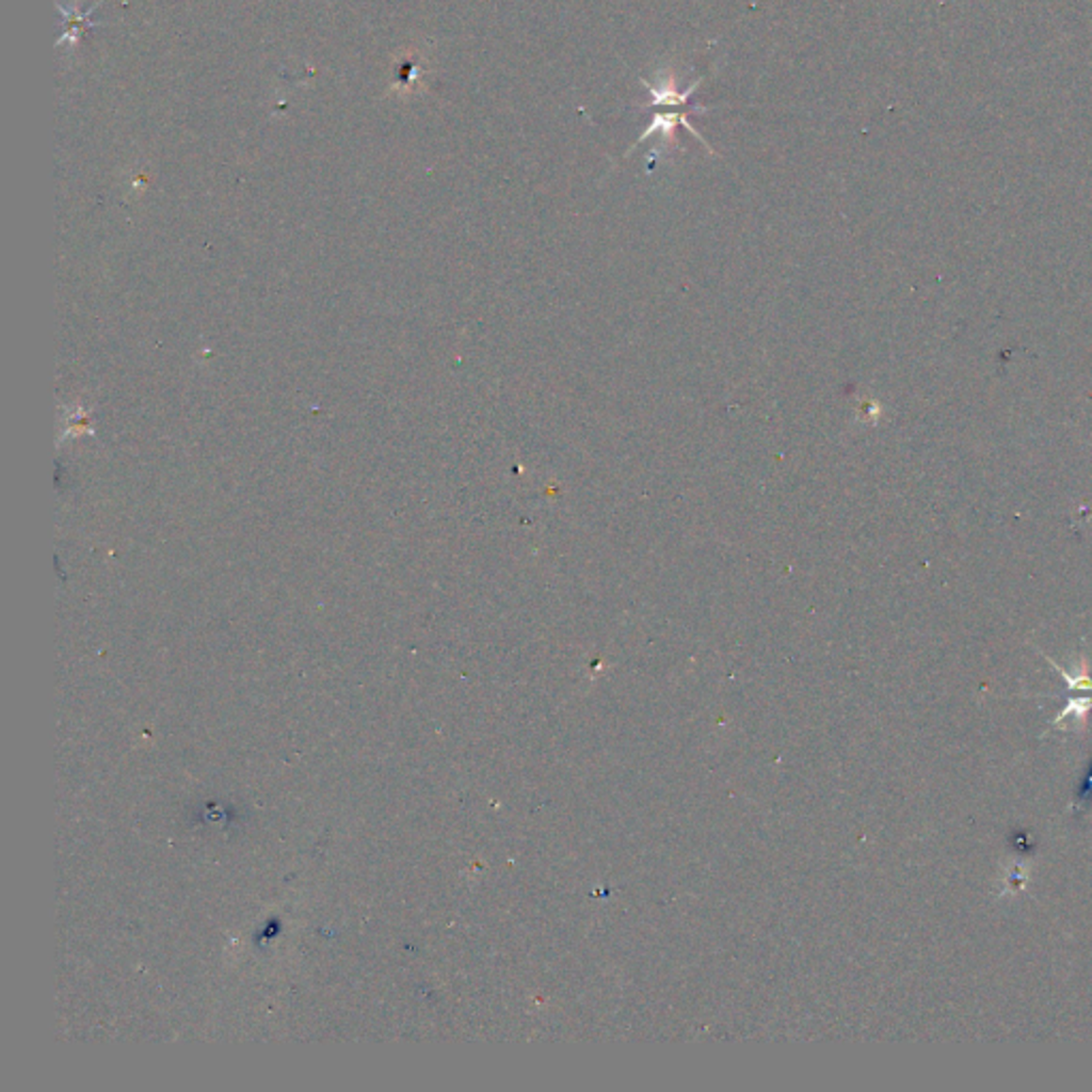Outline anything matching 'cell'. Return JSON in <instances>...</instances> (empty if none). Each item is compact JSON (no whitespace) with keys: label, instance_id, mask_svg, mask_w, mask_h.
Instances as JSON below:
<instances>
[{"label":"cell","instance_id":"obj_1","mask_svg":"<svg viewBox=\"0 0 1092 1092\" xmlns=\"http://www.w3.org/2000/svg\"><path fill=\"white\" fill-rule=\"evenodd\" d=\"M1092 711V694L1090 696H1084L1080 698L1078 694H1069L1067 692V704L1065 709L1056 715L1054 719L1050 721V726L1054 728H1065V721L1067 719H1075V730L1082 728L1086 724V715Z\"/></svg>","mask_w":1092,"mask_h":1092},{"label":"cell","instance_id":"obj_2","mask_svg":"<svg viewBox=\"0 0 1092 1092\" xmlns=\"http://www.w3.org/2000/svg\"><path fill=\"white\" fill-rule=\"evenodd\" d=\"M94 7H90V9H88V11H79V9L67 11V9H64V7H60L62 22H64V32H62L60 43H64V41L75 43L77 39H82V35H86L88 28L94 26V22L90 20V15L94 13Z\"/></svg>","mask_w":1092,"mask_h":1092},{"label":"cell","instance_id":"obj_3","mask_svg":"<svg viewBox=\"0 0 1092 1092\" xmlns=\"http://www.w3.org/2000/svg\"><path fill=\"white\" fill-rule=\"evenodd\" d=\"M1090 798H1092V764H1090V773H1088V777L1084 779L1082 788H1080V792H1078V802H1075L1073 809H1080L1082 805H1086V802H1088Z\"/></svg>","mask_w":1092,"mask_h":1092}]
</instances>
